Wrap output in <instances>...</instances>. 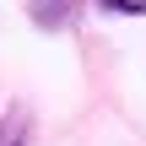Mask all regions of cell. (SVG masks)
I'll list each match as a JSON object with an SVG mask.
<instances>
[{
	"mask_svg": "<svg viewBox=\"0 0 146 146\" xmlns=\"http://www.w3.org/2000/svg\"><path fill=\"white\" fill-rule=\"evenodd\" d=\"M98 5H108L119 16H146V0H98Z\"/></svg>",
	"mask_w": 146,
	"mask_h": 146,
	"instance_id": "2",
	"label": "cell"
},
{
	"mask_svg": "<svg viewBox=\"0 0 146 146\" xmlns=\"http://www.w3.org/2000/svg\"><path fill=\"white\" fill-rule=\"evenodd\" d=\"M0 146H22V114H16V119H11V114L0 119Z\"/></svg>",
	"mask_w": 146,
	"mask_h": 146,
	"instance_id": "1",
	"label": "cell"
}]
</instances>
